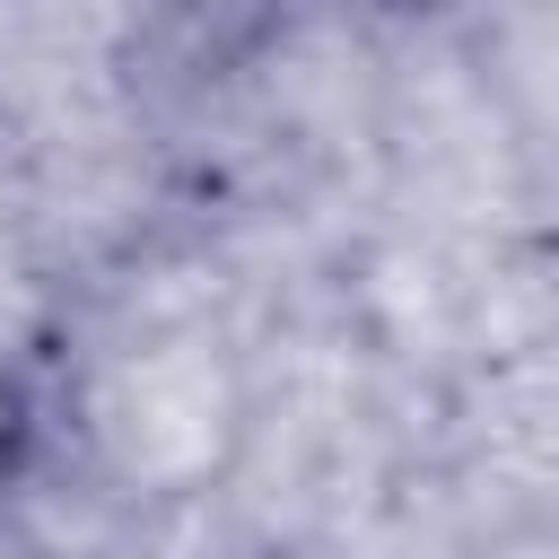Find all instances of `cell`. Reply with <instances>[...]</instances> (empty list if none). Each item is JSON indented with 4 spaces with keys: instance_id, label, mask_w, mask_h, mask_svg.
<instances>
[{
    "instance_id": "obj_1",
    "label": "cell",
    "mask_w": 559,
    "mask_h": 559,
    "mask_svg": "<svg viewBox=\"0 0 559 559\" xmlns=\"http://www.w3.org/2000/svg\"><path fill=\"white\" fill-rule=\"evenodd\" d=\"M26 445H35V393H26V376L0 367V489L26 472Z\"/></svg>"
}]
</instances>
